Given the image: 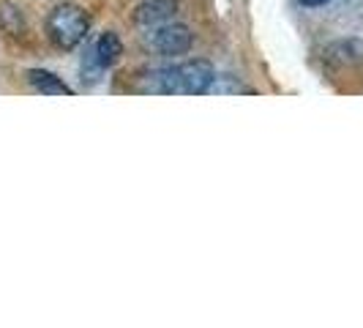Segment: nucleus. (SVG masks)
Here are the masks:
<instances>
[{
  "mask_svg": "<svg viewBox=\"0 0 363 328\" xmlns=\"http://www.w3.org/2000/svg\"><path fill=\"white\" fill-rule=\"evenodd\" d=\"M175 17H178V0H145L134 11V22L140 28H156L164 22H175Z\"/></svg>",
  "mask_w": 363,
  "mask_h": 328,
  "instance_id": "4",
  "label": "nucleus"
},
{
  "mask_svg": "<svg viewBox=\"0 0 363 328\" xmlns=\"http://www.w3.org/2000/svg\"><path fill=\"white\" fill-rule=\"evenodd\" d=\"M28 85L41 96H74V91L57 77V74L47 72V69H28Z\"/></svg>",
  "mask_w": 363,
  "mask_h": 328,
  "instance_id": "6",
  "label": "nucleus"
},
{
  "mask_svg": "<svg viewBox=\"0 0 363 328\" xmlns=\"http://www.w3.org/2000/svg\"><path fill=\"white\" fill-rule=\"evenodd\" d=\"M91 53H93L96 63H99L101 69H112V66L121 60V55H123V41L118 38V33L104 31L101 36L93 41Z\"/></svg>",
  "mask_w": 363,
  "mask_h": 328,
  "instance_id": "7",
  "label": "nucleus"
},
{
  "mask_svg": "<svg viewBox=\"0 0 363 328\" xmlns=\"http://www.w3.org/2000/svg\"><path fill=\"white\" fill-rule=\"evenodd\" d=\"M145 47L153 53L164 55V58H175V55H186L194 47V33L189 25L183 22H164L156 28H145Z\"/></svg>",
  "mask_w": 363,
  "mask_h": 328,
  "instance_id": "2",
  "label": "nucleus"
},
{
  "mask_svg": "<svg viewBox=\"0 0 363 328\" xmlns=\"http://www.w3.org/2000/svg\"><path fill=\"white\" fill-rule=\"evenodd\" d=\"M213 77H216V69H213L211 60H205V58L186 60V63L178 66V93H183V96H202V93H208Z\"/></svg>",
  "mask_w": 363,
  "mask_h": 328,
  "instance_id": "3",
  "label": "nucleus"
},
{
  "mask_svg": "<svg viewBox=\"0 0 363 328\" xmlns=\"http://www.w3.org/2000/svg\"><path fill=\"white\" fill-rule=\"evenodd\" d=\"M143 93H164V96H172L178 93V66H167V69H153L147 72L140 85Z\"/></svg>",
  "mask_w": 363,
  "mask_h": 328,
  "instance_id": "5",
  "label": "nucleus"
},
{
  "mask_svg": "<svg viewBox=\"0 0 363 328\" xmlns=\"http://www.w3.org/2000/svg\"><path fill=\"white\" fill-rule=\"evenodd\" d=\"M44 28H47V38L52 41L57 50L72 53V50H77L88 38L91 17L77 3H60V6H55L52 11H50Z\"/></svg>",
  "mask_w": 363,
  "mask_h": 328,
  "instance_id": "1",
  "label": "nucleus"
},
{
  "mask_svg": "<svg viewBox=\"0 0 363 328\" xmlns=\"http://www.w3.org/2000/svg\"><path fill=\"white\" fill-rule=\"evenodd\" d=\"M306 9H317V6H325V3H330V0H301Z\"/></svg>",
  "mask_w": 363,
  "mask_h": 328,
  "instance_id": "9",
  "label": "nucleus"
},
{
  "mask_svg": "<svg viewBox=\"0 0 363 328\" xmlns=\"http://www.w3.org/2000/svg\"><path fill=\"white\" fill-rule=\"evenodd\" d=\"M211 96H238V93H255L249 85H243L238 77L233 74H216L213 77V82H211V88H208Z\"/></svg>",
  "mask_w": 363,
  "mask_h": 328,
  "instance_id": "8",
  "label": "nucleus"
}]
</instances>
